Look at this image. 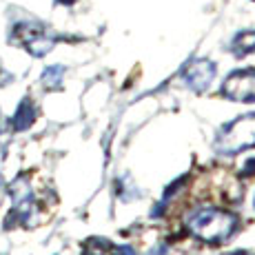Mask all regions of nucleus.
<instances>
[{
	"mask_svg": "<svg viewBox=\"0 0 255 255\" xmlns=\"http://www.w3.org/2000/svg\"><path fill=\"white\" fill-rule=\"evenodd\" d=\"M238 227V218L222 209H200L189 218V229L200 240L220 244L229 240Z\"/></svg>",
	"mask_w": 255,
	"mask_h": 255,
	"instance_id": "nucleus-1",
	"label": "nucleus"
},
{
	"mask_svg": "<svg viewBox=\"0 0 255 255\" xmlns=\"http://www.w3.org/2000/svg\"><path fill=\"white\" fill-rule=\"evenodd\" d=\"M251 146H255V116H244L231 122L218 140V149L229 155Z\"/></svg>",
	"mask_w": 255,
	"mask_h": 255,
	"instance_id": "nucleus-2",
	"label": "nucleus"
},
{
	"mask_svg": "<svg viewBox=\"0 0 255 255\" xmlns=\"http://www.w3.org/2000/svg\"><path fill=\"white\" fill-rule=\"evenodd\" d=\"M222 93L235 102H255V69L231 73L224 82Z\"/></svg>",
	"mask_w": 255,
	"mask_h": 255,
	"instance_id": "nucleus-3",
	"label": "nucleus"
},
{
	"mask_svg": "<svg viewBox=\"0 0 255 255\" xmlns=\"http://www.w3.org/2000/svg\"><path fill=\"white\" fill-rule=\"evenodd\" d=\"M213 78H215V65L211 60H195L193 65H189V69L184 71L186 85L195 91H204L211 85Z\"/></svg>",
	"mask_w": 255,
	"mask_h": 255,
	"instance_id": "nucleus-4",
	"label": "nucleus"
},
{
	"mask_svg": "<svg viewBox=\"0 0 255 255\" xmlns=\"http://www.w3.org/2000/svg\"><path fill=\"white\" fill-rule=\"evenodd\" d=\"M18 33H22V42L33 56H42L51 49V40H47L45 33H42L40 27H31V24H20L16 29Z\"/></svg>",
	"mask_w": 255,
	"mask_h": 255,
	"instance_id": "nucleus-5",
	"label": "nucleus"
},
{
	"mask_svg": "<svg viewBox=\"0 0 255 255\" xmlns=\"http://www.w3.org/2000/svg\"><path fill=\"white\" fill-rule=\"evenodd\" d=\"M82 253L85 255H122V249L111 244L105 238H89L82 244Z\"/></svg>",
	"mask_w": 255,
	"mask_h": 255,
	"instance_id": "nucleus-6",
	"label": "nucleus"
},
{
	"mask_svg": "<svg viewBox=\"0 0 255 255\" xmlns=\"http://www.w3.org/2000/svg\"><path fill=\"white\" fill-rule=\"evenodd\" d=\"M253 49H255V31H244L233 40V51L238 53V56L251 53Z\"/></svg>",
	"mask_w": 255,
	"mask_h": 255,
	"instance_id": "nucleus-7",
	"label": "nucleus"
},
{
	"mask_svg": "<svg viewBox=\"0 0 255 255\" xmlns=\"http://www.w3.org/2000/svg\"><path fill=\"white\" fill-rule=\"evenodd\" d=\"M33 116H36L33 105L29 100H24L20 105V109H18V114H16V129H27V127L33 122Z\"/></svg>",
	"mask_w": 255,
	"mask_h": 255,
	"instance_id": "nucleus-8",
	"label": "nucleus"
},
{
	"mask_svg": "<svg viewBox=\"0 0 255 255\" xmlns=\"http://www.w3.org/2000/svg\"><path fill=\"white\" fill-rule=\"evenodd\" d=\"M253 169H255V158L249 160V164H247V169H244V171H247V175H253V173H255Z\"/></svg>",
	"mask_w": 255,
	"mask_h": 255,
	"instance_id": "nucleus-9",
	"label": "nucleus"
},
{
	"mask_svg": "<svg viewBox=\"0 0 255 255\" xmlns=\"http://www.w3.org/2000/svg\"><path fill=\"white\" fill-rule=\"evenodd\" d=\"M58 2H62V4H71L73 0H58Z\"/></svg>",
	"mask_w": 255,
	"mask_h": 255,
	"instance_id": "nucleus-10",
	"label": "nucleus"
},
{
	"mask_svg": "<svg viewBox=\"0 0 255 255\" xmlns=\"http://www.w3.org/2000/svg\"><path fill=\"white\" fill-rule=\"evenodd\" d=\"M233 255H249V253H233Z\"/></svg>",
	"mask_w": 255,
	"mask_h": 255,
	"instance_id": "nucleus-11",
	"label": "nucleus"
}]
</instances>
